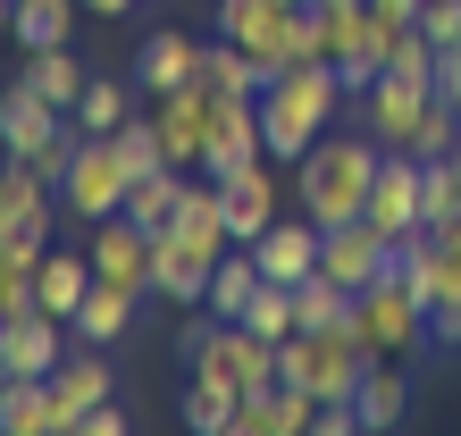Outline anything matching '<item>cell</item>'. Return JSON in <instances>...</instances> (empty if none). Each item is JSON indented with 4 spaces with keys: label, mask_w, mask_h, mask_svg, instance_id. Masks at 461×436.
Masks as SVG:
<instances>
[{
    "label": "cell",
    "mask_w": 461,
    "mask_h": 436,
    "mask_svg": "<svg viewBox=\"0 0 461 436\" xmlns=\"http://www.w3.org/2000/svg\"><path fill=\"white\" fill-rule=\"evenodd\" d=\"M377 159L386 143L361 126V134H319V143L294 159V210H311L319 227H352V218L369 210V185H377Z\"/></svg>",
    "instance_id": "cell-1"
},
{
    "label": "cell",
    "mask_w": 461,
    "mask_h": 436,
    "mask_svg": "<svg viewBox=\"0 0 461 436\" xmlns=\"http://www.w3.org/2000/svg\"><path fill=\"white\" fill-rule=\"evenodd\" d=\"M344 76L328 59H303V68H285V76H268L260 85V134H268V159H303L319 134H328L344 118Z\"/></svg>",
    "instance_id": "cell-2"
},
{
    "label": "cell",
    "mask_w": 461,
    "mask_h": 436,
    "mask_svg": "<svg viewBox=\"0 0 461 436\" xmlns=\"http://www.w3.org/2000/svg\"><path fill=\"white\" fill-rule=\"evenodd\" d=\"M227 42H243L260 59V76H285L303 59H328V34H319V9H285V0H219Z\"/></svg>",
    "instance_id": "cell-3"
},
{
    "label": "cell",
    "mask_w": 461,
    "mask_h": 436,
    "mask_svg": "<svg viewBox=\"0 0 461 436\" xmlns=\"http://www.w3.org/2000/svg\"><path fill=\"white\" fill-rule=\"evenodd\" d=\"M352 319H361V336L377 344V361H411V352L428 344V303L411 294L402 268H386V277H369L361 294H352Z\"/></svg>",
    "instance_id": "cell-4"
},
{
    "label": "cell",
    "mask_w": 461,
    "mask_h": 436,
    "mask_svg": "<svg viewBox=\"0 0 461 436\" xmlns=\"http://www.w3.org/2000/svg\"><path fill=\"white\" fill-rule=\"evenodd\" d=\"M126 185H134V168L118 159V143H110V134H85L76 159H68V177H59V202L76 218H118L126 210Z\"/></svg>",
    "instance_id": "cell-5"
},
{
    "label": "cell",
    "mask_w": 461,
    "mask_h": 436,
    "mask_svg": "<svg viewBox=\"0 0 461 436\" xmlns=\"http://www.w3.org/2000/svg\"><path fill=\"white\" fill-rule=\"evenodd\" d=\"M428 101H437V85L377 68V76H369V93H361V126H369L386 151H411V134H420V118H428Z\"/></svg>",
    "instance_id": "cell-6"
},
{
    "label": "cell",
    "mask_w": 461,
    "mask_h": 436,
    "mask_svg": "<svg viewBox=\"0 0 461 436\" xmlns=\"http://www.w3.org/2000/svg\"><path fill=\"white\" fill-rule=\"evenodd\" d=\"M68 361V319H50V311H9L0 319V377H50Z\"/></svg>",
    "instance_id": "cell-7"
},
{
    "label": "cell",
    "mask_w": 461,
    "mask_h": 436,
    "mask_svg": "<svg viewBox=\"0 0 461 436\" xmlns=\"http://www.w3.org/2000/svg\"><path fill=\"white\" fill-rule=\"evenodd\" d=\"M252 159H268V134H260V101H219L210 93V151H202V177H243Z\"/></svg>",
    "instance_id": "cell-8"
},
{
    "label": "cell",
    "mask_w": 461,
    "mask_h": 436,
    "mask_svg": "<svg viewBox=\"0 0 461 436\" xmlns=\"http://www.w3.org/2000/svg\"><path fill=\"white\" fill-rule=\"evenodd\" d=\"M42 386H50V412H59V436H76L93 420V403H110V361H101V344H76Z\"/></svg>",
    "instance_id": "cell-9"
},
{
    "label": "cell",
    "mask_w": 461,
    "mask_h": 436,
    "mask_svg": "<svg viewBox=\"0 0 461 436\" xmlns=\"http://www.w3.org/2000/svg\"><path fill=\"white\" fill-rule=\"evenodd\" d=\"M369 227L386 235V243H402V235H420V159L411 151H386L377 159V185H369Z\"/></svg>",
    "instance_id": "cell-10"
},
{
    "label": "cell",
    "mask_w": 461,
    "mask_h": 436,
    "mask_svg": "<svg viewBox=\"0 0 461 436\" xmlns=\"http://www.w3.org/2000/svg\"><path fill=\"white\" fill-rule=\"evenodd\" d=\"M93 277L151 294V227H134L126 210L118 218H93Z\"/></svg>",
    "instance_id": "cell-11"
},
{
    "label": "cell",
    "mask_w": 461,
    "mask_h": 436,
    "mask_svg": "<svg viewBox=\"0 0 461 436\" xmlns=\"http://www.w3.org/2000/svg\"><path fill=\"white\" fill-rule=\"evenodd\" d=\"M151 126H159V143H168L176 168H202V151H210V93L202 85L151 93Z\"/></svg>",
    "instance_id": "cell-12"
},
{
    "label": "cell",
    "mask_w": 461,
    "mask_h": 436,
    "mask_svg": "<svg viewBox=\"0 0 461 436\" xmlns=\"http://www.w3.org/2000/svg\"><path fill=\"white\" fill-rule=\"evenodd\" d=\"M260 277H277V286H303L311 268H319V252H328V227H319V218L303 210V218H277V227H268L260 243Z\"/></svg>",
    "instance_id": "cell-13"
},
{
    "label": "cell",
    "mask_w": 461,
    "mask_h": 436,
    "mask_svg": "<svg viewBox=\"0 0 461 436\" xmlns=\"http://www.w3.org/2000/svg\"><path fill=\"white\" fill-rule=\"evenodd\" d=\"M277 218H285V185H277L268 159H252L243 177H227V227H235V243H260Z\"/></svg>",
    "instance_id": "cell-14"
},
{
    "label": "cell",
    "mask_w": 461,
    "mask_h": 436,
    "mask_svg": "<svg viewBox=\"0 0 461 436\" xmlns=\"http://www.w3.org/2000/svg\"><path fill=\"white\" fill-rule=\"evenodd\" d=\"M319 268H328V277H344L352 294H361L369 277H386L394 268V243L369 227V218H352V227H328V252H319Z\"/></svg>",
    "instance_id": "cell-15"
},
{
    "label": "cell",
    "mask_w": 461,
    "mask_h": 436,
    "mask_svg": "<svg viewBox=\"0 0 461 436\" xmlns=\"http://www.w3.org/2000/svg\"><path fill=\"white\" fill-rule=\"evenodd\" d=\"M210 268H219V260L194 252L176 227L151 235V294H168V303H202V294H210Z\"/></svg>",
    "instance_id": "cell-16"
},
{
    "label": "cell",
    "mask_w": 461,
    "mask_h": 436,
    "mask_svg": "<svg viewBox=\"0 0 461 436\" xmlns=\"http://www.w3.org/2000/svg\"><path fill=\"white\" fill-rule=\"evenodd\" d=\"M194 76H202V42H194V34H168V25H159V34L134 50V85H143V101L194 85Z\"/></svg>",
    "instance_id": "cell-17"
},
{
    "label": "cell",
    "mask_w": 461,
    "mask_h": 436,
    "mask_svg": "<svg viewBox=\"0 0 461 436\" xmlns=\"http://www.w3.org/2000/svg\"><path fill=\"white\" fill-rule=\"evenodd\" d=\"M50 202H59V185L34 177L25 159H9V168H0V227H9V235H34V243H42Z\"/></svg>",
    "instance_id": "cell-18"
},
{
    "label": "cell",
    "mask_w": 461,
    "mask_h": 436,
    "mask_svg": "<svg viewBox=\"0 0 461 436\" xmlns=\"http://www.w3.org/2000/svg\"><path fill=\"white\" fill-rule=\"evenodd\" d=\"M260 286H268V277H260V252H252V243H227V252H219V268H210L202 311H210V319H243Z\"/></svg>",
    "instance_id": "cell-19"
},
{
    "label": "cell",
    "mask_w": 461,
    "mask_h": 436,
    "mask_svg": "<svg viewBox=\"0 0 461 436\" xmlns=\"http://www.w3.org/2000/svg\"><path fill=\"white\" fill-rule=\"evenodd\" d=\"M85 294H93V252H42V268H34V311L76 319V311H85Z\"/></svg>",
    "instance_id": "cell-20"
},
{
    "label": "cell",
    "mask_w": 461,
    "mask_h": 436,
    "mask_svg": "<svg viewBox=\"0 0 461 436\" xmlns=\"http://www.w3.org/2000/svg\"><path fill=\"white\" fill-rule=\"evenodd\" d=\"M194 85L202 93H219V101H260V85H268V76H260V59H252V50H243V42H202V76H194Z\"/></svg>",
    "instance_id": "cell-21"
},
{
    "label": "cell",
    "mask_w": 461,
    "mask_h": 436,
    "mask_svg": "<svg viewBox=\"0 0 461 436\" xmlns=\"http://www.w3.org/2000/svg\"><path fill=\"white\" fill-rule=\"evenodd\" d=\"M185 194H194V168H151V177H134V185H126V218L159 235V227L185 210Z\"/></svg>",
    "instance_id": "cell-22"
},
{
    "label": "cell",
    "mask_w": 461,
    "mask_h": 436,
    "mask_svg": "<svg viewBox=\"0 0 461 436\" xmlns=\"http://www.w3.org/2000/svg\"><path fill=\"white\" fill-rule=\"evenodd\" d=\"M134 303H143L134 286H110V277H93L85 311L68 319V327H76V344H118V336H126V319H134Z\"/></svg>",
    "instance_id": "cell-23"
},
{
    "label": "cell",
    "mask_w": 461,
    "mask_h": 436,
    "mask_svg": "<svg viewBox=\"0 0 461 436\" xmlns=\"http://www.w3.org/2000/svg\"><path fill=\"white\" fill-rule=\"evenodd\" d=\"M0 436H59L42 377H0Z\"/></svg>",
    "instance_id": "cell-24"
},
{
    "label": "cell",
    "mask_w": 461,
    "mask_h": 436,
    "mask_svg": "<svg viewBox=\"0 0 461 436\" xmlns=\"http://www.w3.org/2000/svg\"><path fill=\"white\" fill-rule=\"evenodd\" d=\"M25 85H34L50 109H68V118H76V101H85V85H93V76L76 68V50L59 42V50H25Z\"/></svg>",
    "instance_id": "cell-25"
},
{
    "label": "cell",
    "mask_w": 461,
    "mask_h": 436,
    "mask_svg": "<svg viewBox=\"0 0 461 436\" xmlns=\"http://www.w3.org/2000/svg\"><path fill=\"white\" fill-rule=\"evenodd\" d=\"M76 9H85V0H17V25H9V34L25 50H59L76 34Z\"/></svg>",
    "instance_id": "cell-26"
},
{
    "label": "cell",
    "mask_w": 461,
    "mask_h": 436,
    "mask_svg": "<svg viewBox=\"0 0 461 436\" xmlns=\"http://www.w3.org/2000/svg\"><path fill=\"white\" fill-rule=\"evenodd\" d=\"M134 93H143V85H101V76H93L85 101H76V134H118L134 118Z\"/></svg>",
    "instance_id": "cell-27"
},
{
    "label": "cell",
    "mask_w": 461,
    "mask_h": 436,
    "mask_svg": "<svg viewBox=\"0 0 461 436\" xmlns=\"http://www.w3.org/2000/svg\"><path fill=\"white\" fill-rule=\"evenodd\" d=\"M235 386H219V377H194L185 386V428H202V436H235Z\"/></svg>",
    "instance_id": "cell-28"
},
{
    "label": "cell",
    "mask_w": 461,
    "mask_h": 436,
    "mask_svg": "<svg viewBox=\"0 0 461 436\" xmlns=\"http://www.w3.org/2000/svg\"><path fill=\"white\" fill-rule=\"evenodd\" d=\"M461 218V177H453V159H420V227H453Z\"/></svg>",
    "instance_id": "cell-29"
},
{
    "label": "cell",
    "mask_w": 461,
    "mask_h": 436,
    "mask_svg": "<svg viewBox=\"0 0 461 436\" xmlns=\"http://www.w3.org/2000/svg\"><path fill=\"white\" fill-rule=\"evenodd\" d=\"M243 327H252V336H268V344L303 336V319H294V286H277V277H268V286L252 294V311H243Z\"/></svg>",
    "instance_id": "cell-30"
},
{
    "label": "cell",
    "mask_w": 461,
    "mask_h": 436,
    "mask_svg": "<svg viewBox=\"0 0 461 436\" xmlns=\"http://www.w3.org/2000/svg\"><path fill=\"white\" fill-rule=\"evenodd\" d=\"M352 403H361V420H369V428H394V420H402V403H411V395H402V369H394V361H377V369L361 377V395H352Z\"/></svg>",
    "instance_id": "cell-31"
},
{
    "label": "cell",
    "mask_w": 461,
    "mask_h": 436,
    "mask_svg": "<svg viewBox=\"0 0 461 436\" xmlns=\"http://www.w3.org/2000/svg\"><path fill=\"white\" fill-rule=\"evenodd\" d=\"M453 143H461V101L437 93V101H428V118H420V134H411V159H445Z\"/></svg>",
    "instance_id": "cell-32"
},
{
    "label": "cell",
    "mask_w": 461,
    "mask_h": 436,
    "mask_svg": "<svg viewBox=\"0 0 461 436\" xmlns=\"http://www.w3.org/2000/svg\"><path fill=\"white\" fill-rule=\"evenodd\" d=\"M420 34L437 42V50H453L461 42V0H428V9H420Z\"/></svg>",
    "instance_id": "cell-33"
},
{
    "label": "cell",
    "mask_w": 461,
    "mask_h": 436,
    "mask_svg": "<svg viewBox=\"0 0 461 436\" xmlns=\"http://www.w3.org/2000/svg\"><path fill=\"white\" fill-rule=\"evenodd\" d=\"M369 420H361V403H319V428L311 436H361Z\"/></svg>",
    "instance_id": "cell-34"
},
{
    "label": "cell",
    "mask_w": 461,
    "mask_h": 436,
    "mask_svg": "<svg viewBox=\"0 0 461 436\" xmlns=\"http://www.w3.org/2000/svg\"><path fill=\"white\" fill-rule=\"evenodd\" d=\"M126 428H134V420L118 412V403H93V420H85V428H76V436H126Z\"/></svg>",
    "instance_id": "cell-35"
},
{
    "label": "cell",
    "mask_w": 461,
    "mask_h": 436,
    "mask_svg": "<svg viewBox=\"0 0 461 436\" xmlns=\"http://www.w3.org/2000/svg\"><path fill=\"white\" fill-rule=\"evenodd\" d=\"M437 93H445V101H461V42H453V50H437Z\"/></svg>",
    "instance_id": "cell-36"
},
{
    "label": "cell",
    "mask_w": 461,
    "mask_h": 436,
    "mask_svg": "<svg viewBox=\"0 0 461 436\" xmlns=\"http://www.w3.org/2000/svg\"><path fill=\"white\" fill-rule=\"evenodd\" d=\"M428 336H437V344H461V311H428Z\"/></svg>",
    "instance_id": "cell-37"
},
{
    "label": "cell",
    "mask_w": 461,
    "mask_h": 436,
    "mask_svg": "<svg viewBox=\"0 0 461 436\" xmlns=\"http://www.w3.org/2000/svg\"><path fill=\"white\" fill-rule=\"evenodd\" d=\"M369 9H386V17H402V25H420V9H428V0H369Z\"/></svg>",
    "instance_id": "cell-38"
},
{
    "label": "cell",
    "mask_w": 461,
    "mask_h": 436,
    "mask_svg": "<svg viewBox=\"0 0 461 436\" xmlns=\"http://www.w3.org/2000/svg\"><path fill=\"white\" fill-rule=\"evenodd\" d=\"M85 9H93V17H126L134 0H85Z\"/></svg>",
    "instance_id": "cell-39"
},
{
    "label": "cell",
    "mask_w": 461,
    "mask_h": 436,
    "mask_svg": "<svg viewBox=\"0 0 461 436\" xmlns=\"http://www.w3.org/2000/svg\"><path fill=\"white\" fill-rule=\"evenodd\" d=\"M445 243H461V218H453V227H445Z\"/></svg>",
    "instance_id": "cell-40"
},
{
    "label": "cell",
    "mask_w": 461,
    "mask_h": 436,
    "mask_svg": "<svg viewBox=\"0 0 461 436\" xmlns=\"http://www.w3.org/2000/svg\"><path fill=\"white\" fill-rule=\"evenodd\" d=\"M0 42H17V34H9V17H0Z\"/></svg>",
    "instance_id": "cell-41"
},
{
    "label": "cell",
    "mask_w": 461,
    "mask_h": 436,
    "mask_svg": "<svg viewBox=\"0 0 461 436\" xmlns=\"http://www.w3.org/2000/svg\"><path fill=\"white\" fill-rule=\"evenodd\" d=\"M285 9H311V0H285Z\"/></svg>",
    "instance_id": "cell-42"
}]
</instances>
